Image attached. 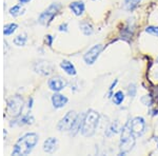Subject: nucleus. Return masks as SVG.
Wrapping results in <instances>:
<instances>
[{
    "instance_id": "10",
    "label": "nucleus",
    "mask_w": 158,
    "mask_h": 156,
    "mask_svg": "<svg viewBox=\"0 0 158 156\" xmlns=\"http://www.w3.org/2000/svg\"><path fill=\"white\" fill-rule=\"evenodd\" d=\"M48 86H49L50 90H52L53 92H60L67 86V81L60 76H56L48 81Z\"/></svg>"
},
{
    "instance_id": "18",
    "label": "nucleus",
    "mask_w": 158,
    "mask_h": 156,
    "mask_svg": "<svg viewBox=\"0 0 158 156\" xmlns=\"http://www.w3.org/2000/svg\"><path fill=\"white\" fill-rule=\"evenodd\" d=\"M141 0H124V9L129 12H132L138 6Z\"/></svg>"
},
{
    "instance_id": "5",
    "label": "nucleus",
    "mask_w": 158,
    "mask_h": 156,
    "mask_svg": "<svg viewBox=\"0 0 158 156\" xmlns=\"http://www.w3.org/2000/svg\"><path fill=\"white\" fill-rule=\"evenodd\" d=\"M22 110H23L22 97L17 95L9 99V101H7V112H9L10 115H12L13 117L16 118L19 115H21Z\"/></svg>"
},
{
    "instance_id": "15",
    "label": "nucleus",
    "mask_w": 158,
    "mask_h": 156,
    "mask_svg": "<svg viewBox=\"0 0 158 156\" xmlns=\"http://www.w3.org/2000/svg\"><path fill=\"white\" fill-rule=\"evenodd\" d=\"M60 68L64 71L68 75H71V76H75L76 75V69L75 66L72 62H70L69 60H62L60 62Z\"/></svg>"
},
{
    "instance_id": "27",
    "label": "nucleus",
    "mask_w": 158,
    "mask_h": 156,
    "mask_svg": "<svg viewBox=\"0 0 158 156\" xmlns=\"http://www.w3.org/2000/svg\"><path fill=\"white\" fill-rule=\"evenodd\" d=\"M59 31L60 32H68V23H62L59 25Z\"/></svg>"
},
{
    "instance_id": "28",
    "label": "nucleus",
    "mask_w": 158,
    "mask_h": 156,
    "mask_svg": "<svg viewBox=\"0 0 158 156\" xmlns=\"http://www.w3.org/2000/svg\"><path fill=\"white\" fill-rule=\"evenodd\" d=\"M45 37H47V38H45V41H48V45H49V47H51V45H52L53 40H54V38L51 36V35H47Z\"/></svg>"
},
{
    "instance_id": "1",
    "label": "nucleus",
    "mask_w": 158,
    "mask_h": 156,
    "mask_svg": "<svg viewBox=\"0 0 158 156\" xmlns=\"http://www.w3.org/2000/svg\"><path fill=\"white\" fill-rule=\"evenodd\" d=\"M38 140H39V136L36 133H25L16 141V144L14 145V149L12 151V155H29L34 150V148L36 147V145L38 144Z\"/></svg>"
},
{
    "instance_id": "29",
    "label": "nucleus",
    "mask_w": 158,
    "mask_h": 156,
    "mask_svg": "<svg viewBox=\"0 0 158 156\" xmlns=\"http://www.w3.org/2000/svg\"><path fill=\"white\" fill-rule=\"evenodd\" d=\"M31 0H19V2L21 4H25V3H27V2H30Z\"/></svg>"
},
{
    "instance_id": "26",
    "label": "nucleus",
    "mask_w": 158,
    "mask_h": 156,
    "mask_svg": "<svg viewBox=\"0 0 158 156\" xmlns=\"http://www.w3.org/2000/svg\"><path fill=\"white\" fill-rule=\"evenodd\" d=\"M117 82H118V80L116 79V80L111 84V86H110V90H109V96L108 97H112V96H113V93H112V91H113V89L115 88V86L117 84Z\"/></svg>"
},
{
    "instance_id": "3",
    "label": "nucleus",
    "mask_w": 158,
    "mask_h": 156,
    "mask_svg": "<svg viewBox=\"0 0 158 156\" xmlns=\"http://www.w3.org/2000/svg\"><path fill=\"white\" fill-rule=\"evenodd\" d=\"M135 135L132 132L131 129V121H128L121 129V135H120V154H126L130 152L135 145Z\"/></svg>"
},
{
    "instance_id": "8",
    "label": "nucleus",
    "mask_w": 158,
    "mask_h": 156,
    "mask_svg": "<svg viewBox=\"0 0 158 156\" xmlns=\"http://www.w3.org/2000/svg\"><path fill=\"white\" fill-rule=\"evenodd\" d=\"M53 70H54V69H53V65H51L49 61L39 60L34 63V71L36 73L40 74V75L49 76L54 72Z\"/></svg>"
},
{
    "instance_id": "17",
    "label": "nucleus",
    "mask_w": 158,
    "mask_h": 156,
    "mask_svg": "<svg viewBox=\"0 0 158 156\" xmlns=\"http://www.w3.org/2000/svg\"><path fill=\"white\" fill-rule=\"evenodd\" d=\"M23 7L21 6V4H15L12 7H10L9 14L13 17H18L21 14H23Z\"/></svg>"
},
{
    "instance_id": "21",
    "label": "nucleus",
    "mask_w": 158,
    "mask_h": 156,
    "mask_svg": "<svg viewBox=\"0 0 158 156\" xmlns=\"http://www.w3.org/2000/svg\"><path fill=\"white\" fill-rule=\"evenodd\" d=\"M112 99H113V102L116 104V106H120V103H122V101L124 100L123 92H122V91L116 92L115 94H113V96H112Z\"/></svg>"
},
{
    "instance_id": "11",
    "label": "nucleus",
    "mask_w": 158,
    "mask_h": 156,
    "mask_svg": "<svg viewBox=\"0 0 158 156\" xmlns=\"http://www.w3.org/2000/svg\"><path fill=\"white\" fill-rule=\"evenodd\" d=\"M51 100H52V104L55 109H61L68 103L69 99L67 96L62 95V94H59L58 92H55V94L52 96Z\"/></svg>"
},
{
    "instance_id": "30",
    "label": "nucleus",
    "mask_w": 158,
    "mask_h": 156,
    "mask_svg": "<svg viewBox=\"0 0 158 156\" xmlns=\"http://www.w3.org/2000/svg\"><path fill=\"white\" fill-rule=\"evenodd\" d=\"M155 139H157V141H158V137H157V138H155ZM157 147H158V144H157Z\"/></svg>"
},
{
    "instance_id": "6",
    "label": "nucleus",
    "mask_w": 158,
    "mask_h": 156,
    "mask_svg": "<svg viewBox=\"0 0 158 156\" xmlns=\"http://www.w3.org/2000/svg\"><path fill=\"white\" fill-rule=\"evenodd\" d=\"M78 114L75 111H69L64 116L62 117L57 124V129L60 132H70L72 129L74 122L77 118Z\"/></svg>"
},
{
    "instance_id": "14",
    "label": "nucleus",
    "mask_w": 158,
    "mask_h": 156,
    "mask_svg": "<svg viewBox=\"0 0 158 156\" xmlns=\"http://www.w3.org/2000/svg\"><path fill=\"white\" fill-rule=\"evenodd\" d=\"M85 113L78 114L77 118H76L72 129H71V131H70V134L72 135V136H75L79 131H81V128H82V124H83V119H85Z\"/></svg>"
},
{
    "instance_id": "2",
    "label": "nucleus",
    "mask_w": 158,
    "mask_h": 156,
    "mask_svg": "<svg viewBox=\"0 0 158 156\" xmlns=\"http://www.w3.org/2000/svg\"><path fill=\"white\" fill-rule=\"evenodd\" d=\"M99 114L94 110H89L85 115L82 128H81V134L85 137H91L95 134L96 129L99 124Z\"/></svg>"
},
{
    "instance_id": "4",
    "label": "nucleus",
    "mask_w": 158,
    "mask_h": 156,
    "mask_svg": "<svg viewBox=\"0 0 158 156\" xmlns=\"http://www.w3.org/2000/svg\"><path fill=\"white\" fill-rule=\"evenodd\" d=\"M60 10H61V4L58 3V2H54V3L51 4L47 10H44V11L40 14L39 18H38V22L42 25L49 27L50 23L53 21V19H54V17L59 13Z\"/></svg>"
},
{
    "instance_id": "23",
    "label": "nucleus",
    "mask_w": 158,
    "mask_h": 156,
    "mask_svg": "<svg viewBox=\"0 0 158 156\" xmlns=\"http://www.w3.org/2000/svg\"><path fill=\"white\" fill-rule=\"evenodd\" d=\"M118 122H115V124H112L111 127L109 128V130H108V132L109 133H106V135L108 136H111V135H113V134H116L117 132H118Z\"/></svg>"
},
{
    "instance_id": "24",
    "label": "nucleus",
    "mask_w": 158,
    "mask_h": 156,
    "mask_svg": "<svg viewBox=\"0 0 158 156\" xmlns=\"http://www.w3.org/2000/svg\"><path fill=\"white\" fill-rule=\"evenodd\" d=\"M146 32L153 35V36L158 37V27H153V25H151V27H148L146 29Z\"/></svg>"
},
{
    "instance_id": "13",
    "label": "nucleus",
    "mask_w": 158,
    "mask_h": 156,
    "mask_svg": "<svg viewBox=\"0 0 158 156\" xmlns=\"http://www.w3.org/2000/svg\"><path fill=\"white\" fill-rule=\"evenodd\" d=\"M69 7L71 9V11L73 12L74 15H76V16H81V15L83 14V12H85V3H83L82 1H73L70 3V6Z\"/></svg>"
},
{
    "instance_id": "9",
    "label": "nucleus",
    "mask_w": 158,
    "mask_h": 156,
    "mask_svg": "<svg viewBox=\"0 0 158 156\" xmlns=\"http://www.w3.org/2000/svg\"><path fill=\"white\" fill-rule=\"evenodd\" d=\"M131 129L136 137L141 136L146 130V121L142 117H135L131 120Z\"/></svg>"
},
{
    "instance_id": "20",
    "label": "nucleus",
    "mask_w": 158,
    "mask_h": 156,
    "mask_svg": "<svg viewBox=\"0 0 158 156\" xmlns=\"http://www.w3.org/2000/svg\"><path fill=\"white\" fill-rule=\"evenodd\" d=\"M80 30L83 34L86 35V36H90V35L93 34V32H94L93 27H92L89 22H82V23L80 24Z\"/></svg>"
},
{
    "instance_id": "7",
    "label": "nucleus",
    "mask_w": 158,
    "mask_h": 156,
    "mask_svg": "<svg viewBox=\"0 0 158 156\" xmlns=\"http://www.w3.org/2000/svg\"><path fill=\"white\" fill-rule=\"evenodd\" d=\"M101 51H102V45L101 44H95L94 47H92L88 52L83 55V60L85 61L86 65H93L97 58L100 55Z\"/></svg>"
},
{
    "instance_id": "12",
    "label": "nucleus",
    "mask_w": 158,
    "mask_h": 156,
    "mask_svg": "<svg viewBox=\"0 0 158 156\" xmlns=\"http://www.w3.org/2000/svg\"><path fill=\"white\" fill-rule=\"evenodd\" d=\"M58 147V140L55 137H49L43 142V151L48 154H52L57 150Z\"/></svg>"
},
{
    "instance_id": "16",
    "label": "nucleus",
    "mask_w": 158,
    "mask_h": 156,
    "mask_svg": "<svg viewBox=\"0 0 158 156\" xmlns=\"http://www.w3.org/2000/svg\"><path fill=\"white\" fill-rule=\"evenodd\" d=\"M17 29H18V24L17 23H14V22H12V23H7L3 27V35L4 36L13 35L15 32H16Z\"/></svg>"
},
{
    "instance_id": "25",
    "label": "nucleus",
    "mask_w": 158,
    "mask_h": 156,
    "mask_svg": "<svg viewBox=\"0 0 158 156\" xmlns=\"http://www.w3.org/2000/svg\"><path fill=\"white\" fill-rule=\"evenodd\" d=\"M141 102L144 104V106H151V103H152V98H151V96H143L141 98Z\"/></svg>"
},
{
    "instance_id": "19",
    "label": "nucleus",
    "mask_w": 158,
    "mask_h": 156,
    "mask_svg": "<svg viewBox=\"0 0 158 156\" xmlns=\"http://www.w3.org/2000/svg\"><path fill=\"white\" fill-rule=\"evenodd\" d=\"M27 41V34H20L18 35L17 37L14 38V40H13V42H14L15 45H17V47H23L25 45V43Z\"/></svg>"
},
{
    "instance_id": "22",
    "label": "nucleus",
    "mask_w": 158,
    "mask_h": 156,
    "mask_svg": "<svg viewBox=\"0 0 158 156\" xmlns=\"http://www.w3.org/2000/svg\"><path fill=\"white\" fill-rule=\"evenodd\" d=\"M136 92H137V88L134 83L129 84L128 86V95L131 97V98H134L136 96Z\"/></svg>"
}]
</instances>
